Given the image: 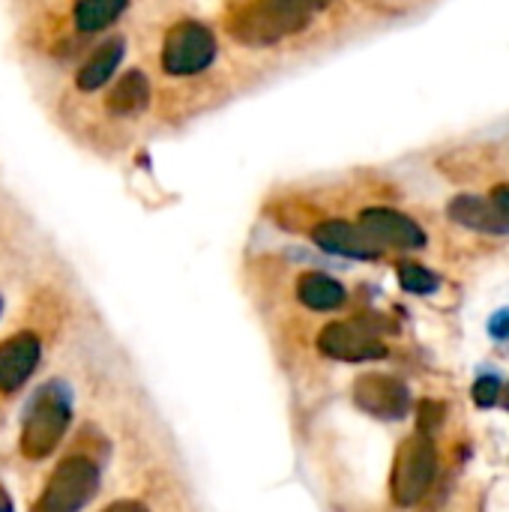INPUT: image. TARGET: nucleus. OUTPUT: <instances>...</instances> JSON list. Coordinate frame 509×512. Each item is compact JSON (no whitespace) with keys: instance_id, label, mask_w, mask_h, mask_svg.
<instances>
[{"instance_id":"1","label":"nucleus","mask_w":509,"mask_h":512,"mask_svg":"<svg viewBox=\"0 0 509 512\" xmlns=\"http://www.w3.org/2000/svg\"><path fill=\"white\" fill-rule=\"evenodd\" d=\"M126 57V39L123 36H105L99 39L84 57H78L69 69H66V78H63V90L57 96V117L78 108L84 99L90 102L99 90H105L117 72H120V63Z\"/></svg>"},{"instance_id":"2","label":"nucleus","mask_w":509,"mask_h":512,"mask_svg":"<svg viewBox=\"0 0 509 512\" xmlns=\"http://www.w3.org/2000/svg\"><path fill=\"white\" fill-rule=\"evenodd\" d=\"M216 60V36L198 21H177L165 30L159 48V66L171 78L204 72Z\"/></svg>"},{"instance_id":"3","label":"nucleus","mask_w":509,"mask_h":512,"mask_svg":"<svg viewBox=\"0 0 509 512\" xmlns=\"http://www.w3.org/2000/svg\"><path fill=\"white\" fill-rule=\"evenodd\" d=\"M327 3L330 0H258L243 18V27L234 33L246 42H276L285 33L306 27L309 18Z\"/></svg>"},{"instance_id":"4","label":"nucleus","mask_w":509,"mask_h":512,"mask_svg":"<svg viewBox=\"0 0 509 512\" xmlns=\"http://www.w3.org/2000/svg\"><path fill=\"white\" fill-rule=\"evenodd\" d=\"M435 474H438V456L426 432L408 438L399 447L396 465H393V501L399 507H411L423 501L426 492L432 489Z\"/></svg>"},{"instance_id":"5","label":"nucleus","mask_w":509,"mask_h":512,"mask_svg":"<svg viewBox=\"0 0 509 512\" xmlns=\"http://www.w3.org/2000/svg\"><path fill=\"white\" fill-rule=\"evenodd\" d=\"M99 471L90 459H66L48 480L33 512H78L96 492Z\"/></svg>"},{"instance_id":"6","label":"nucleus","mask_w":509,"mask_h":512,"mask_svg":"<svg viewBox=\"0 0 509 512\" xmlns=\"http://www.w3.org/2000/svg\"><path fill=\"white\" fill-rule=\"evenodd\" d=\"M318 348H321V354L342 360V363H369V360L387 357V345L357 321L327 324L318 336Z\"/></svg>"},{"instance_id":"7","label":"nucleus","mask_w":509,"mask_h":512,"mask_svg":"<svg viewBox=\"0 0 509 512\" xmlns=\"http://www.w3.org/2000/svg\"><path fill=\"white\" fill-rule=\"evenodd\" d=\"M66 426H69V408L54 396H42L24 420V432H21L24 456L45 459L60 444Z\"/></svg>"},{"instance_id":"8","label":"nucleus","mask_w":509,"mask_h":512,"mask_svg":"<svg viewBox=\"0 0 509 512\" xmlns=\"http://www.w3.org/2000/svg\"><path fill=\"white\" fill-rule=\"evenodd\" d=\"M150 105V78L141 69H123L117 78L99 90V108L108 120H135Z\"/></svg>"},{"instance_id":"9","label":"nucleus","mask_w":509,"mask_h":512,"mask_svg":"<svg viewBox=\"0 0 509 512\" xmlns=\"http://www.w3.org/2000/svg\"><path fill=\"white\" fill-rule=\"evenodd\" d=\"M360 228L381 246H396V249H420L426 246V234L423 228L387 207H372L360 213Z\"/></svg>"},{"instance_id":"10","label":"nucleus","mask_w":509,"mask_h":512,"mask_svg":"<svg viewBox=\"0 0 509 512\" xmlns=\"http://www.w3.org/2000/svg\"><path fill=\"white\" fill-rule=\"evenodd\" d=\"M315 246H321L330 255H345L357 261H375L381 258V243H375L363 228H354L342 219H327L312 228Z\"/></svg>"},{"instance_id":"11","label":"nucleus","mask_w":509,"mask_h":512,"mask_svg":"<svg viewBox=\"0 0 509 512\" xmlns=\"http://www.w3.org/2000/svg\"><path fill=\"white\" fill-rule=\"evenodd\" d=\"M354 396L363 411H369L372 417H381V420H402L411 405L405 384H399L396 378H384V375L360 378L354 387Z\"/></svg>"},{"instance_id":"12","label":"nucleus","mask_w":509,"mask_h":512,"mask_svg":"<svg viewBox=\"0 0 509 512\" xmlns=\"http://www.w3.org/2000/svg\"><path fill=\"white\" fill-rule=\"evenodd\" d=\"M39 357H42V345L36 333L24 330L0 342V390L15 393L36 369Z\"/></svg>"},{"instance_id":"13","label":"nucleus","mask_w":509,"mask_h":512,"mask_svg":"<svg viewBox=\"0 0 509 512\" xmlns=\"http://www.w3.org/2000/svg\"><path fill=\"white\" fill-rule=\"evenodd\" d=\"M453 222L483 231V234H509V216L489 198L480 195H459L450 201Z\"/></svg>"},{"instance_id":"14","label":"nucleus","mask_w":509,"mask_h":512,"mask_svg":"<svg viewBox=\"0 0 509 512\" xmlns=\"http://www.w3.org/2000/svg\"><path fill=\"white\" fill-rule=\"evenodd\" d=\"M297 297L303 306H309L315 312H330L345 303V288L324 273H306L297 282Z\"/></svg>"},{"instance_id":"15","label":"nucleus","mask_w":509,"mask_h":512,"mask_svg":"<svg viewBox=\"0 0 509 512\" xmlns=\"http://www.w3.org/2000/svg\"><path fill=\"white\" fill-rule=\"evenodd\" d=\"M399 282L411 294H432L438 288V276L432 270H426L420 264H408V261L399 264Z\"/></svg>"},{"instance_id":"16","label":"nucleus","mask_w":509,"mask_h":512,"mask_svg":"<svg viewBox=\"0 0 509 512\" xmlns=\"http://www.w3.org/2000/svg\"><path fill=\"white\" fill-rule=\"evenodd\" d=\"M501 396H504V384H501V378H495V375H483V378L477 381V387H474V399H477V405H483V408H492Z\"/></svg>"},{"instance_id":"17","label":"nucleus","mask_w":509,"mask_h":512,"mask_svg":"<svg viewBox=\"0 0 509 512\" xmlns=\"http://www.w3.org/2000/svg\"><path fill=\"white\" fill-rule=\"evenodd\" d=\"M441 417H444V408L435 405V402H423L420 405V429L429 432L432 426H441Z\"/></svg>"},{"instance_id":"18","label":"nucleus","mask_w":509,"mask_h":512,"mask_svg":"<svg viewBox=\"0 0 509 512\" xmlns=\"http://www.w3.org/2000/svg\"><path fill=\"white\" fill-rule=\"evenodd\" d=\"M489 333H492L495 339H509V309L498 312V315L489 321Z\"/></svg>"},{"instance_id":"19","label":"nucleus","mask_w":509,"mask_h":512,"mask_svg":"<svg viewBox=\"0 0 509 512\" xmlns=\"http://www.w3.org/2000/svg\"><path fill=\"white\" fill-rule=\"evenodd\" d=\"M492 201L509 216V186H498V189L492 192Z\"/></svg>"},{"instance_id":"20","label":"nucleus","mask_w":509,"mask_h":512,"mask_svg":"<svg viewBox=\"0 0 509 512\" xmlns=\"http://www.w3.org/2000/svg\"><path fill=\"white\" fill-rule=\"evenodd\" d=\"M102 512H147L141 504H135V501H117V504H111L108 510Z\"/></svg>"},{"instance_id":"21","label":"nucleus","mask_w":509,"mask_h":512,"mask_svg":"<svg viewBox=\"0 0 509 512\" xmlns=\"http://www.w3.org/2000/svg\"><path fill=\"white\" fill-rule=\"evenodd\" d=\"M0 512H9V501H6V495L0 492Z\"/></svg>"},{"instance_id":"22","label":"nucleus","mask_w":509,"mask_h":512,"mask_svg":"<svg viewBox=\"0 0 509 512\" xmlns=\"http://www.w3.org/2000/svg\"><path fill=\"white\" fill-rule=\"evenodd\" d=\"M507 408H509V387H507Z\"/></svg>"},{"instance_id":"23","label":"nucleus","mask_w":509,"mask_h":512,"mask_svg":"<svg viewBox=\"0 0 509 512\" xmlns=\"http://www.w3.org/2000/svg\"><path fill=\"white\" fill-rule=\"evenodd\" d=\"M0 306H3V300H0Z\"/></svg>"}]
</instances>
